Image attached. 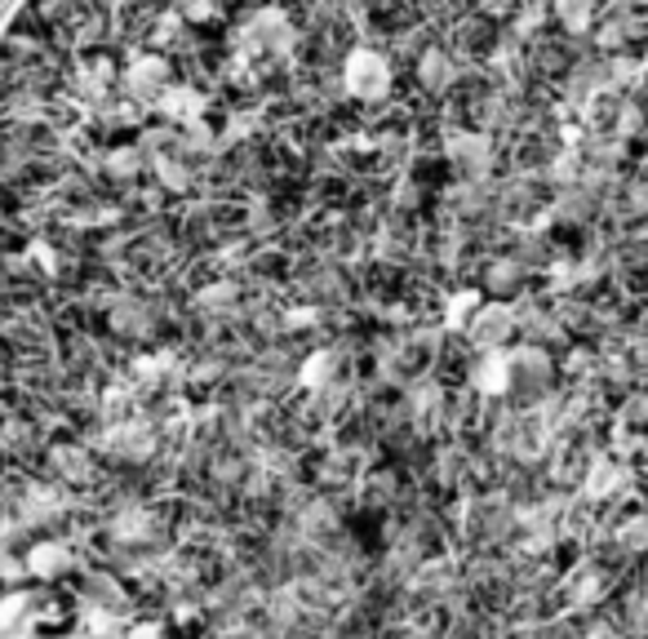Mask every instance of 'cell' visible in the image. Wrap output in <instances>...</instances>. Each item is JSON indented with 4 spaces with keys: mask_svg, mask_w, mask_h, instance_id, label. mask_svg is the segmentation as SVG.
I'll list each match as a JSON object with an SVG mask.
<instances>
[{
    "mask_svg": "<svg viewBox=\"0 0 648 639\" xmlns=\"http://www.w3.org/2000/svg\"><path fill=\"white\" fill-rule=\"evenodd\" d=\"M338 81H343V94H347V98L378 107V103H387V98H391L396 72H391V59H387L383 50H369V45H360V50H352V54L343 59V72H338Z\"/></svg>",
    "mask_w": 648,
    "mask_h": 639,
    "instance_id": "obj_1",
    "label": "cell"
},
{
    "mask_svg": "<svg viewBox=\"0 0 648 639\" xmlns=\"http://www.w3.org/2000/svg\"><path fill=\"white\" fill-rule=\"evenodd\" d=\"M244 41H240V50H244V59H284L293 45H297V28L289 23V14L284 10H253L249 14V23H244V32H240Z\"/></svg>",
    "mask_w": 648,
    "mask_h": 639,
    "instance_id": "obj_2",
    "label": "cell"
},
{
    "mask_svg": "<svg viewBox=\"0 0 648 639\" xmlns=\"http://www.w3.org/2000/svg\"><path fill=\"white\" fill-rule=\"evenodd\" d=\"M121 81H125V94L134 107H160V98L174 90V67L160 54H138Z\"/></svg>",
    "mask_w": 648,
    "mask_h": 639,
    "instance_id": "obj_3",
    "label": "cell"
},
{
    "mask_svg": "<svg viewBox=\"0 0 648 639\" xmlns=\"http://www.w3.org/2000/svg\"><path fill=\"white\" fill-rule=\"evenodd\" d=\"M520 329V320H515V306L511 302H480V311L471 315V325L462 329L471 338L475 352H502Z\"/></svg>",
    "mask_w": 648,
    "mask_h": 639,
    "instance_id": "obj_4",
    "label": "cell"
},
{
    "mask_svg": "<svg viewBox=\"0 0 648 639\" xmlns=\"http://www.w3.org/2000/svg\"><path fill=\"white\" fill-rule=\"evenodd\" d=\"M445 156H449V165H453L467 182H480V178L489 174V165H493V143H489V134H480V129H458V134H449Z\"/></svg>",
    "mask_w": 648,
    "mask_h": 639,
    "instance_id": "obj_5",
    "label": "cell"
},
{
    "mask_svg": "<svg viewBox=\"0 0 648 639\" xmlns=\"http://www.w3.org/2000/svg\"><path fill=\"white\" fill-rule=\"evenodd\" d=\"M414 67H418V85L427 90V94H449L453 85H458V67H453V59L445 54V50H436V45H427L422 50V59H414Z\"/></svg>",
    "mask_w": 648,
    "mask_h": 639,
    "instance_id": "obj_6",
    "label": "cell"
},
{
    "mask_svg": "<svg viewBox=\"0 0 648 639\" xmlns=\"http://www.w3.org/2000/svg\"><path fill=\"white\" fill-rule=\"evenodd\" d=\"M555 23L564 36H590L599 23V0H555Z\"/></svg>",
    "mask_w": 648,
    "mask_h": 639,
    "instance_id": "obj_7",
    "label": "cell"
},
{
    "mask_svg": "<svg viewBox=\"0 0 648 639\" xmlns=\"http://www.w3.org/2000/svg\"><path fill=\"white\" fill-rule=\"evenodd\" d=\"M28 564H32V573H36V577H59L72 559H67V551H63L59 542H45V546H36V551L28 555Z\"/></svg>",
    "mask_w": 648,
    "mask_h": 639,
    "instance_id": "obj_8",
    "label": "cell"
},
{
    "mask_svg": "<svg viewBox=\"0 0 648 639\" xmlns=\"http://www.w3.org/2000/svg\"><path fill=\"white\" fill-rule=\"evenodd\" d=\"M475 311H480V297H475L471 289H458V293L449 297V311H445V325H449V329H467Z\"/></svg>",
    "mask_w": 648,
    "mask_h": 639,
    "instance_id": "obj_9",
    "label": "cell"
},
{
    "mask_svg": "<svg viewBox=\"0 0 648 639\" xmlns=\"http://www.w3.org/2000/svg\"><path fill=\"white\" fill-rule=\"evenodd\" d=\"M599 6H604V0H599ZM613 6H630V0H608V10H613Z\"/></svg>",
    "mask_w": 648,
    "mask_h": 639,
    "instance_id": "obj_10",
    "label": "cell"
},
{
    "mask_svg": "<svg viewBox=\"0 0 648 639\" xmlns=\"http://www.w3.org/2000/svg\"><path fill=\"white\" fill-rule=\"evenodd\" d=\"M280 6H306V0H280Z\"/></svg>",
    "mask_w": 648,
    "mask_h": 639,
    "instance_id": "obj_11",
    "label": "cell"
},
{
    "mask_svg": "<svg viewBox=\"0 0 648 639\" xmlns=\"http://www.w3.org/2000/svg\"><path fill=\"white\" fill-rule=\"evenodd\" d=\"M644 107H648V85H644Z\"/></svg>",
    "mask_w": 648,
    "mask_h": 639,
    "instance_id": "obj_12",
    "label": "cell"
}]
</instances>
